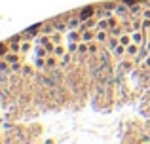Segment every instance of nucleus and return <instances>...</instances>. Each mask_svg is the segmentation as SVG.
Wrapping results in <instances>:
<instances>
[{"label":"nucleus","instance_id":"nucleus-1","mask_svg":"<svg viewBox=\"0 0 150 144\" xmlns=\"http://www.w3.org/2000/svg\"><path fill=\"white\" fill-rule=\"evenodd\" d=\"M95 8H93V6H86V8H82V10H80V13H78V17H80L82 19V21H88V19H91L93 17V15H95Z\"/></svg>","mask_w":150,"mask_h":144},{"label":"nucleus","instance_id":"nucleus-2","mask_svg":"<svg viewBox=\"0 0 150 144\" xmlns=\"http://www.w3.org/2000/svg\"><path fill=\"white\" fill-rule=\"evenodd\" d=\"M82 23H84V21H82V19L76 15V17H70L69 21H67V27H69L70 30H76V29L80 30V29H82Z\"/></svg>","mask_w":150,"mask_h":144},{"label":"nucleus","instance_id":"nucleus-3","mask_svg":"<svg viewBox=\"0 0 150 144\" xmlns=\"http://www.w3.org/2000/svg\"><path fill=\"white\" fill-rule=\"evenodd\" d=\"M129 13V6L127 4H118L116 8H114V15H118V17H125V15Z\"/></svg>","mask_w":150,"mask_h":144},{"label":"nucleus","instance_id":"nucleus-4","mask_svg":"<svg viewBox=\"0 0 150 144\" xmlns=\"http://www.w3.org/2000/svg\"><path fill=\"white\" fill-rule=\"evenodd\" d=\"M108 38H110V32H108V30H95V42L105 44V42H108Z\"/></svg>","mask_w":150,"mask_h":144},{"label":"nucleus","instance_id":"nucleus-5","mask_svg":"<svg viewBox=\"0 0 150 144\" xmlns=\"http://www.w3.org/2000/svg\"><path fill=\"white\" fill-rule=\"evenodd\" d=\"M139 51H141V46L135 44V42H131V44L127 46V55L129 57H137V55H139Z\"/></svg>","mask_w":150,"mask_h":144},{"label":"nucleus","instance_id":"nucleus-6","mask_svg":"<svg viewBox=\"0 0 150 144\" xmlns=\"http://www.w3.org/2000/svg\"><path fill=\"white\" fill-rule=\"evenodd\" d=\"M57 59H59V57L51 53V57H48V59H46V68H44V70H51V68L57 67Z\"/></svg>","mask_w":150,"mask_h":144},{"label":"nucleus","instance_id":"nucleus-7","mask_svg":"<svg viewBox=\"0 0 150 144\" xmlns=\"http://www.w3.org/2000/svg\"><path fill=\"white\" fill-rule=\"evenodd\" d=\"M53 27H55V30H57V32H65V30L69 29V27H67V23L61 21V17H59V19H53Z\"/></svg>","mask_w":150,"mask_h":144},{"label":"nucleus","instance_id":"nucleus-8","mask_svg":"<svg viewBox=\"0 0 150 144\" xmlns=\"http://www.w3.org/2000/svg\"><path fill=\"white\" fill-rule=\"evenodd\" d=\"M120 46V38H116V36H110L108 38V42H106V48L110 49V51H114V49Z\"/></svg>","mask_w":150,"mask_h":144},{"label":"nucleus","instance_id":"nucleus-9","mask_svg":"<svg viewBox=\"0 0 150 144\" xmlns=\"http://www.w3.org/2000/svg\"><path fill=\"white\" fill-rule=\"evenodd\" d=\"M2 59H6L10 65H13V63H17V61H21V57H19V53H15V51H10L6 57H2Z\"/></svg>","mask_w":150,"mask_h":144},{"label":"nucleus","instance_id":"nucleus-10","mask_svg":"<svg viewBox=\"0 0 150 144\" xmlns=\"http://www.w3.org/2000/svg\"><path fill=\"white\" fill-rule=\"evenodd\" d=\"M131 40L135 42V44L143 46V42H144V38H143V32H141V30H133V34H131Z\"/></svg>","mask_w":150,"mask_h":144},{"label":"nucleus","instance_id":"nucleus-11","mask_svg":"<svg viewBox=\"0 0 150 144\" xmlns=\"http://www.w3.org/2000/svg\"><path fill=\"white\" fill-rule=\"evenodd\" d=\"M129 13L135 15V17H139V15L143 13V10H141V2H137V4H133V6H129Z\"/></svg>","mask_w":150,"mask_h":144},{"label":"nucleus","instance_id":"nucleus-12","mask_svg":"<svg viewBox=\"0 0 150 144\" xmlns=\"http://www.w3.org/2000/svg\"><path fill=\"white\" fill-rule=\"evenodd\" d=\"M53 30H55L53 21H51V23H44V25H42V34H48V36H50V34L53 32Z\"/></svg>","mask_w":150,"mask_h":144},{"label":"nucleus","instance_id":"nucleus-13","mask_svg":"<svg viewBox=\"0 0 150 144\" xmlns=\"http://www.w3.org/2000/svg\"><path fill=\"white\" fill-rule=\"evenodd\" d=\"M97 44H99V42H95V40L89 42V55H99V46Z\"/></svg>","mask_w":150,"mask_h":144},{"label":"nucleus","instance_id":"nucleus-14","mask_svg":"<svg viewBox=\"0 0 150 144\" xmlns=\"http://www.w3.org/2000/svg\"><path fill=\"white\" fill-rule=\"evenodd\" d=\"M65 53H67V48H65V46H55V49H53V55H57L59 59H61V57L65 55Z\"/></svg>","mask_w":150,"mask_h":144},{"label":"nucleus","instance_id":"nucleus-15","mask_svg":"<svg viewBox=\"0 0 150 144\" xmlns=\"http://www.w3.org/2000/svg\"><path fill=\"white\" fill-rule=\"evenodd\" d=\"M131 34H122V36H120V44H124V46H129V44H131Z\"/></svg>","mask_w":150,"mask_h":144},{"label":"nucleus","instance_id":"nucleus-16","mask_svg":"<svg viewBox=\"0 0 150 144\" xmlns=\"http://www.w3.org/2000/svg\"><path fill=\"white\" fill-rule=\"evenodd\" d=\"M70 59H72V57H70V51H69V53H65V55L61 57V61H59V65H61V67H67V65L70 63Z\"/></svg>","mask_w":150,"mask_h":144},{"label":"nucleus","instance_id":"nucleus-17","mask_svg":"<svg viewBox=\"0 0 150 144\" xmlns=\"http://www.w3.org/2000/svg\"><path fill=\"white\" fill-rule=\"evenodd\" d=\"M108 32H110V36H116V38H120V36H122V29H120V27H112Z\"/></svg>","mask_w":150,"mask_h":144},{"label":"nucleus","instance_id":"nucleus-18","mask_svg":"<svg viewBox=\"0 0 150 144\" xmlns=\"http://www.w3.org/2000/svg\"><path fill=\"white\" fill-rule=\"evenodd\" d=\"M108 59H110V53H108V51H103V53H99V61H101L103 65H105V63H108Z\"/></svg>","mask_w":150,"mask_h":144},{"label":"nucleus","instance_id":"nucleus-19","mask_svg":"<svg viewBox=\"0 0 150 144\" xmlns=\"http://www.w3.org/2000/svg\"><path fill=\"white\" fill-rule=\"evenodd\" d=\"M21 74H23V76H30V74H33V67H29V65H25V67L21 68Z\"/></svg>","mask_w":150,"mask_h":144},{"label":"nucleus","instance_id":"nucleus-20","mask_svg":"<svg viewBox=\"0 0 150 144\" xmlns=\"http://www.w3.org/2000/svg\"><path fill=\"white\" fill-rule=\"evenodd\" d=\"M30 48V42H21V53H27Z\"/></svg>","mask_w":150,"mask_h":144},{"label":"nucleus","instance_id":"nucleus-21","mask_svg":"<svg viewBox=\"0 0 150 144\" xmlns=\"http://www.w3.org/2000/svg\"><path fill=\"white\" fill-rule=\"evenodd\" d=\"M21 63H19V61H17V63H13V65H11V72H21Z\"/></svg>","mask_w":150,"mask_h":144},{"label":"nucleus","instance_id":"nucleus-22","mask_svg":"<svg viewBox=\"0 0 150 144\" xmlns=\"http://www.w3.org/2000/svg\"><path fill=\"white\" fill-rule=\"evenodd\" d=\"M141 17H144V19H150V6H148V8H144V10H143V13H141Z\"/></svg>","mask_w":150,"mask_h":144},{"label":"nucleus","instance_id":"nucleus-23","mask_svg":"<svg viewBox=\"0 0 150 144\" xmlns=\"http://www.w3.org/2000/svg\"><path fill=\"white\" fill-rule=\"evenodd\" d=\"M143 30H150V19L143 17Z\"/></svg>","mask_w":150,"mask_h":144},{"label":"nucleus","instance_id":"nucleus-24","mask_svg":"<svg viewBox=\"0 0 150 144\" xmlns=\"http://www.w3.org/2000/svg\"><path fill=\"white\" fill-rule=\"evenodd\" d=\"M69 51H70V53H74V51H78V44H74V42H72V44H70V46H69Z\"/></svg>","mask_w":150,"mask_h":144},{"label":"nucleus","instance_id":"nucleus-25","mask_svg":"<svg viewBox=\"0 0 150 144\" xmlns=\"http://www.w3.org/2000/svg\"><path fill=\"white\" fill-rule=\"evenodd\" d=\"M19 40H21V34H15V36H11L8 42H19Z\"/></svg>","mask_w":150,"mask_h":144},{"label":"nucleus","instance_id":"nucleus-26","mask_svg":"<svg viewBox=\"0 0 150 144\" xmlns=\"http://www.w3.org/2000/svg\"><path fill=\"white\" fill-rule=\"evenodd\" d=\"M143 67H144V68H150V55L146 57V59H144V63H143Z\"/></svg>","mask_w":150,"mask_h":144},{"label":"nucleus","instance_id":"nucleus-27","mask_svg":"<svg viewBox=\"0 0 150 144\" xmlns=\"http://www.w3.org/2000/svg\"><path fill=\"white\" fill-rule=\"evenodd\" d=\"M120 67H124V68H129V67H131V63H129V61H124V63H122Z\"/></svg>","mask_w":150,"mask_h":144},{"label":"nucleus","instance_id":"nucleus-28","mask_svg":"<svg viewBox=\"0 0 150 144\" xmlns=\"http://www.w3.org/2000/svg\"><path fill=\"white\" fill-rule=\"evenodd\" d=\"M146 49H148V53H150V42H146Z\"/></svg>","mask_w":150,"mask_h":144}]
</instances>
